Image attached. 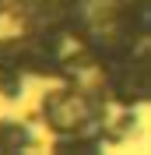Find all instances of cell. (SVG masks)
I'll return each mask as SVG.
<instances>
[{
    "label": "cell",
    "instance_id": "cell-1",
    "mask_svg": "<svg viewBox=\"0 0 151 155\" xmlns=\"http://www.w3.org/2000/svg\"><path fill=\"white\" fill-rule=\"evenodd\" d=\"M21 145H28V134L21 127H11V124L0 127V148H21Z\"/></svg>",
    "mask_w": 151,
    "mask_h": 155
}]
</instances>
